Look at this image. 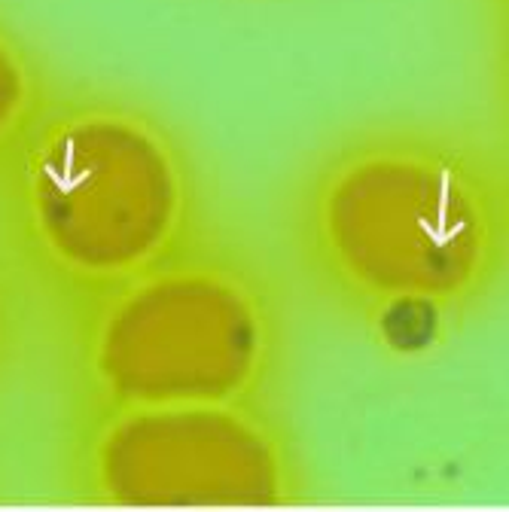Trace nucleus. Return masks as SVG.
Masks as SVG:
<instances>
[{"mask_svg":"<svg viewBox=\"0 0 509 512\" xmlns=\"http://www.w3.org/2000/svg\"><path fill=\"white\" fill-rule=\"evenodd\" d=\"M58 89L37 46L0 16V174L22 150Z\"/></svg>","mask_w":509,"mask_h":512,"instance_id":"5","label":"nucleus"},{"mask_svg":"<svg viewBox=\"0 0 509 512\" xmlns=\"http://www.w3.org/2000/svg\"><path fill=\"white\" fill-rule=\"evenodd\" d=\"M497 7H500L503 16H509V0H497Z\"/></svg>","mask_w":509,"mask_h":512,"instance_id":"8","label":"nucleus"},{"mask_svg":"<svg viewBox=\"0 0 509 512\" xmlns=\"http://www.w3.org/2000/svg\"><path fill=\"white\" fill-rule=\"evenodd\" d=\"M503 19H506V28H503V46H500V95L509 113V16Z\"/></svg>","mask_w":509,"mask_h":512,"instance_id":"7","label":"nucleus"},{"mask_svg":"<svg viewBox=\"0 0 509 512\" xmlns=\"http://www.w3.org/2000/svg\"><path fill=\"white\" fill-rule=\"evenodd\" d=\"M290 333L287 290L266 256L214 226L65 317L68 412L281 403Z\"/></svg>","mask_w":509,"mask_h":512,"instance_id":"3","label":"nucleus"},{"mask_svg":"<svg viewBox=\"0 0 509 512\" xmlns=\"http://www.w3.org/2000/svg\"><path fill=\"white\" fill-rule=\"evenodd\" d=\"M217 226L177 122L125 89H58L0 174V250L61 320Z\"/></svg>","mask_w":509,"mask_h":512,"instance_id":"2","label":"nucleus"},{"mask_svg":"<svg viewBox=\"0 0 509 512\" xmlns=\"http://www.w3.org/2000/svg\"><path fill=\"white\" fill-rule=\"evenodd\" d=\"M311 464L281 403L68 412L58 482L95 506H299Z\"/></svg>","mask_w":509,"mask_h":512,"instance_id":"4","label":"nucleus"},{"mask_svg":"<svg viewBox=\"0 0 509 512\" xmlns=\"http://www.w3.org/2000/svg\"><path fill=\"white\" fill-rule=\"evenodd\" d=\"M281 232L324 308L381 342L427 345L509 281V150L452 119H363L296 168Z\"/></svg>","mask_w":509,"mask_h":512,"instance_id":"1","label":"nucleus"},{"mask_svg":"<svg viewBox=\"0 0 509 512\" xmlns=\"http://www.w3.org/2000/svg\"><path fill=\"white\" fill-rule=\"evenodd\" d=\"M28 299H31L28 287L10 266L4 250H0V388H4L10 375L16 372L22 348H25Z\"/></svg>","mask_w":509,"mask_h":512,"instance_id":"6","label":"nucleus"}]
</instances>
